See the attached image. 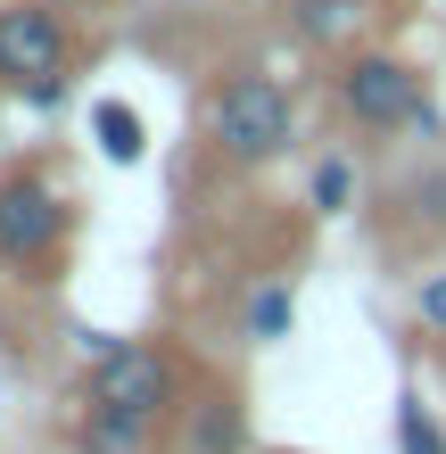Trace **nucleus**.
Returning a JSON list of instances; mask_svg holds the SVG:
<instances>
[{"label":"nucleus","instance_id":"obj_1","mask_svg":"<svg viewBox=\"0 0 446 454\" xmlns=\"http://www.w3.org/2000/svg\"><path fill=\"white\" fill-rule=\"evenodd\" d=\"M199 380V356L166 331L141 339H99V356L74 380V421L67 438L83 454H166V421Z\"/></svg>","mask_w":446,"mask_h":454},{"label":"nucleus","instance_id":"obj_2","mask_svg":"<svg viewBox=\"0 0 446 454\" xmlns=\"http://www.w3.org/2000/svg\"><path fill=\"white\" fill-rule=\"evenodd\" d=\"M91 67V25L67 0H0V99L59 108Z\"/></svg>","mask_w":446,"mask_h":454},{"label":"nucleus","instance_id":"obj_3","mask_svg":"<svg viewBox=\"0 0 446 454\" xmlns=\"http://www.w3.org/2000/svg\"><path fill=\"white\" fill-rule=\"evenodd\" d=\"M74 223H83V207L50 157L0 166V281H59Z\"/></svg>","mask_w":446,"mask_h":454},{"label":"nucleus","instance_id":"obj_4","mask_svg":"<svg viewBox=\"0 0 446 454\" xmlns=\"http://www.w3.org/2000/svg\"><path fill=\"white\" fill-rule=\"evenodd\" d=\"M207 149L223 166H281L298 149V91L273 67H223L207 83Z\"/></svg>","mask_w":446,"mask_h":454},{"label":"nucleus","instance_id":"obj_5","mask_svg":"<svg viewBox=\"0 0 446 454\" xmlns=\"http://www.w3.org/2000/svg\"><path fill=\"white\" fill-rule=\"evenodd\" d=\"M331 108L348 132L364 141H405V132H438V108H430V74L397 59V50L364 42L348 59H331Z\"/></svg>","mask_w":446,"mask_h":454},{"label":"nucleus","instance_id":"obj_6","mask_svg":"<svg viewBox=\"0 0 446 454\" xmlns=\"http://www.w3.org/2000/svg\"><path fill=\"white\" fill-rule=\"evenodd\" d=\"M166 454H248V388L231 372L199 364L182 413L166 421Z\"/></svg>","mask_w":446,"mask_h":454},{"label":"nucleus","instance_id":"obj_7","mask_svg":"<svg viewBox=\"0 0 446 454\" xmlns=\"http://www.w3.org/2000/svg\"><path fill=\"white\" fill-rule=\"evenodd\" d=\"M290 9V34L331 50V59H348V50H364V34H372L380 0H281Z\"/></svg>","mask_w":446,"mask_h":454},{"label":"nucleus","instance_id":"obj_8","mask_svg":"<svg viewBox=\"0 0 446 454\" xmlns=\"http://www.w3.org/2000/svg\"><path fill=\"white\" fill-rule=\"evenodd\" d=\"M91 141H99L108 166H141V157H149V124H141L133 99H99V108H91Z\"/></svg>","mask_w":446,"mask_h":454},{"label":"nucleus","instance_id":"obj_9","mask_svg":"<svg viewBox=\"0 0 446 454\" xmlns=\"http://www.w3.org/2000/svg\"><path fill=\"white\" fill-rule=\"evenodd\" d=\"M290 323H298L290 281H281V273H265V281L248 289V306H240V331H248L256 347H273V339H290Z\"/></svg>","mask_w":446,"mask_h":454},{"label":"nucleus","instance_id":"obj_10","mask_svg":"<svg viewBox=\"0 0 446 454\" xmlns=\"http://www.w3.org/2000/svg\"><path fill=\"white\" fill-rule=\"evenodd\" d=\"M306 199L323 207V215H348V207H356V166H348V157H323V166L306 174Z\"/></svg>","mask_w":446,"mask_h":454},{"label":"nucleus","instance_id":"obj_11","mask_svg":"<svg viewBox=\"0 0 446 454\" xmlns=\"http://www.w3.org/2000/svg\"><path fill=\"white\" fill-rule=\"evenodd\" d=\"M397 454H446V430L422 396H397Z\"/></svg>","mask_w":446,"mask_h":454},{"label":"nucleus","instance_id":"obj_12","mask_svg":"<svg viewBox=\"0 0 446 454\" xmlns=\"http://www.w3.org/2000/svg\"><path fill=\"white\" fill-rule=\"evenodd\" d=\"M405 207H413V223H422V231H446V157H438L430 174L405 182Z\"/></svg>","mask_w":446,"mask_h":454},{"label":"nucleus","instance_id":"obj_13","mask_svg":"<svg viewBox=\"0 0 446 454\" xmlns=\"http://www.w3.org/2000/svg\"><path fill=\"white\" fill-rule=\"evenodd\" d=\"M413 314H422V331H430V339H446V264L413 281Z\"/></svg>","mask_w":446,"mask_h":454},{"label":"nucleus","instance_id":"obj_14","mask_svg":"<svg viewBox=\"0 0 446 454\" xmlns=\"http://www.w3.org/2000/svg\"><path fill=\"white\" fill-rule=\"evenodd\" d=\"M67 9H83V17H91V9H124V0H67Z\"/></svg>","mask_w":446,"mask_h":454}]
</instances>
